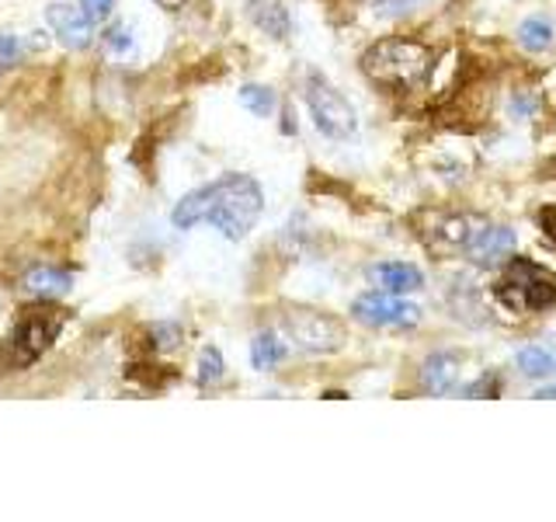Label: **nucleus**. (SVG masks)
Returning a JSON list of instances; mask_svg holds the SVG:
<instances>
[{
  "mask_svg": "<svg viewBox=\"0 0 556 522\" xmlns=\"http://www.w3.org/2000/svg\"><path fill=\"white\" fill-rule=\"evenodd\" d=\"M286 352L289 348L282 338L275 335V331H261V335H254V341H251V365L257 373H268L286 359Z\"/></svg>",
  "mask_w": 556,
  "mask_h": 522,
  "instance_id": "obj_15",
  "label": "nucleus"
},
{
  "mask_svg": "<svg viewBox=\"0 0 556 522\" xmlns=\"http://www.w3.org/2000/svg\"><path fill=\"white\" fill-rule=\"evenodd\" d=\"M306 109L327 139H352L358 133V112L338 87H330L320 74L306 77Z\"/></svg>",
  "mask_w": 556,
  "mask_h": 522,
  "instance_id": "obj_4",
  "label": "nucleus"
},
{
  "mask_svg": "<svg viewBox=\"0 0 556 522\" xmlns=\"http://www.w3.org/2000/svg\"><path fill=\"white\" fill-rule=\"evenodd\" d=\"M156 4H161V8H167V11H174V8H185L188 0H156Z\"/></svg>",
  "mask_w": 556,
  "mask_h": 522,
  "instance_id": "obj_28",
  "label": "nucleus"
},
{
  "mask_svg": "<svg viewBox=\"0 0 556 522\" xmlns=\"http://www.w3.org/2000/svg\"><path fill=\"white\" fill-rule=\"evenodd\" d=\"M539 231H543L553 244H556V206H543L539 209Z\"/></svg>",
  "mask_w": 556,
  "mask_h": 522,
  "instance_id": "obj_24",
  "label": "nucleus"
},
{
  "mask_svg": "<svg viewBox=\"0 0 556 522\" xmlns=\"http://www.w3.org/2000/svg\"><path fill=\"white\" fill-rule=\"evenodd\" d=\"M414 0H376V11L387 14V17H396V14H407Z\"/></svg>",
  "mask_w": 556,
  "mask_h": 522,
  "instance_id": "obj_25",
  "label": "nucleus"
},
{
  "mask_svg": "<svg viewBox=\"0 0 556 522\" xmlns=\"http://www.w3.org/2000/svg\"><path fill=\"white\" fill-rule=\"evenodd\" d=\"M434 66V52L417 39H379L362 52V74L379 87L410 91Z\"/></svg>",
  "mask_w": 556,
  "mask_h": 522,
  "instance_id": "obj_2",
  "label": "nucleus"
},
{
  "mask_svg": "<svg viewBox=\"0 0 556 522\" xmlns=\"http://www.w3.org/2000/svg\"><path fill=\"white\" fill-rule=\"evenodd\" d=\"M46 25L56 35V42H63L66 49H87L94 42V22L87 17V11L80 4H66V0H56V4L46 8Z\"/></svg>",
  "mask_w": 556,
  "mask_h": 522,
  "instance_id": "obj_9",
  "label": "nucleus"
},
{
  "mask_svg": "<svg viewBox=\"0 0 556 522\" xmlns=\"http://www.w3.org/2000/svg\"><path fill=\"white\" fill-rule=\"evenodd\" d=\"M282 327L289 341L309 356H330V352H338V348H344L348 341L344 324L320 310H289L282 318Z\"/></svg>",
  "mask_w": 556,
  "mask_h": 522,
  "instance_id": "obj_6",
  "label": "nucleus"
},
{
  "mask_svg": "<svg viewBox=\"0 0 556 522\" xmlns=\"http://www.w3.org/2000/svg\"><path fill=\"white\" fill-rule=\"evenodd\" d=\"M150 338H153L156 352H174V348L181 345V327L178 324H153Z\"/></svg>",
  "mask_w": 556,
  "mask_h": 522,
  "instance_id": "obj_21",
  "label": "nucleus"
},
{
  "mask_svg": "<svg viewBox=\"0 0 556 522\" xmlns=\"http://www.w3.org/2000/svg\"><path fill=\"white\" fill-rule=\"evenodd\" d=\"M226 376V362L219 356V348H202V356H199V383L202 387H216V383Z\"/></svg>",
  "mask_w": 556,
  "mask_h": 522,
  "instance_id": "obj_18",
  "label": "nucleus"
},
{
  "mask_svg": "<svg viewBox=\"0 0 556 522\" xmlns=\"http://www.w3.org/2000/svg\"><path fill=\"white\" fill-rule=\"evenodd\" d=\"M237 98H240L243 109H248L251 115H257V119H268L278 109V98H275V91L268 84H243Z\"/></svg>",
  "mask_w": 556,
  "mask_h": 522,
  "instance_id": "obj_17",
  "label": "nucleus"
},
{
  "mask_svg": "<svg viewBox=\"0 0 556 522\" xmlns=\"http://www.w3.org/2000/svg\"><path fill=\"white\" fill-rule=\"evenodd\" d=\"M132 46H136V39H132V28L126 22L104 28V49H109L112 57H129Z\"/></svg>",
  "mask_w": 556,
  "mask_h": 522,
  "instance_id": "obj_19",
  "label": "nucleus"
},
{
  "mask_svg": "<svg viewBox=\"0 0 556 522\" xmlns=\"http://www.w3.org/2000/svg\"><path fill=\"white\" fill-rule=\"evenodd\" d=\"M463 376V359L456 352H431L421 362V390L431 397H445L459 387Z\"/></svg>",
  "mask_w": 556,
  "mask_h": 522,
  "instance_id": "obj_10",
  "label": "nucleus"
},
{
  "mask_svg": "<svg viewBox=\"0 0 556 522\" xmlns=\"http://www.w3.org/2000/svg\"><path fill=\"white\" fill-rule=\"evenodd\" d=\"M497 394H501V380L491 373H483L477 383H469L466 387V397H497Z\"/></svg>",
  "mask_w": 556,
  "mask_h": 522,
  "instance_id": "obj_22",
  "label": "nucleus"
},
{
  "mask_svg": "<svg viewBox=\"0 0 556 522\" xmlns=\"http://www.w3.org/2000/svg\"><path fill=\"white\" fill-rule=\"evenodd\" d=\"M28 46L22 42V35H11V32H0V70H11L25 60Z\"/></svg>",
  "mask_w": 556,
  "mask_h": 522,
  "instance_id": "obj_20",
  "label": "nucleus"
},
{
  "mask_svg": "<svg viewBox=\"0 0 556 522\" xmlns=\"http://www.w3.org/2000/svg\"><path fill=\"white\" fill-rule=\"evenodd\" d=\"M553 35H556V28H553L549 17L532 14L518 25V46L526 52H546L553 46Z\"/></svg>",
  "mask_w": 556,
  "mask_h": 522,
  "instance_id": "obj_16",
  "label": "nucleus"
},
{
  "mask_svg": "<svg viewBox=\"0 0 556 522\" xmlns=\"http://www.w3.org/2000/svg\"><path fill=\"white\" fill-rule=\"evenodd\" d=\"M494 300L511 313H546L556 307V272L515 254L497 278Z\"/></svg>",
  "mask_w": 556,
  "mask_h": 522,
  "instance_id": "obj_3",
  "label": "nucleus"
},
{
  "mask_svg": "<svg viewBox=\"0 0 556 522\" xmlns=\"http://www.w3.org/2000/svg\"><path fill=\"white\" fill-rule=\"evenodd\" d=\"M63 331V313L60 310H25L22 318H17L14 324V335L8 341L11 356H8V365H14V370H22V365L35 362L46 348L56 341V335Z\"/></svg>",
  "mask_w": 556,
  "mask_h": 522,
  "instance_id": "obj_5",
  "label": "nucleus"
},
{
  "mask_svg": "<svg viewBox=\"0 0 556 522\" xmlns=\"http://www.w3.org/2000/svg\"><path fill=\"white\" fill-rule=\"evenodd\" d=\"M515 365H518V373L529 376V380L556 376V348L553 345H543V341H532L526 348H518Z\"/></svg>",
  "mask_w": 556,
  "mask_h": 522,
  "instance_id": "obj_13",
  "label": "nucleus"
},
{
  "mask_svg": "<svg viewBox=\"0 0 556 522\" xmlns=\"http://www.w3.org/2000/svg\"><path fill=\"white\" fill-rule=\"evenodd\" d=\"M535 397H539V400H546V397H549V400H556V387H539V390H535Z\"/></svg>",
  "mask_w": 556,
  "mask_h": 522,
  "instance_id": "obj_27",
  "label": "nucleus"
},
{
  "mask_svg": "<svg viewBox=\"0 0 556 522\" xmlns=\"http://www.w3.org/2000/svg\"><path fill=\"white\" fill-rule=\"evenodd\" d=\"M265 213V188L251 174H223L195 191H188L170 209V223L191 231L199 223H213L226 240H243Z\"/></svg>",
  "mask_w": 556,
  "mask_h": 522,
  "instance_id": "obj_1",
  "label": "nucleus"
},
{
  "mask_svg": "<svg viewBox=\"0 0 556 522\" xmlns=\"http://www.w3.org/2000/svg\"><path fill=\"white\" fill-rule=\"evenodd\" d=\"M70 283H74V278H70V272L52 269V265H35V269L25 272L22 289L28 296H35V300H56V296H66L70 293Z\"/></svg>",
  "mask_w": 556,
  "mask_h": 522,
  "instance_id": "obj_12",
  "label": "nucleus"
},
{
  "mask_svg": "<svg viewBox=\"0 0 556 522\" xmlns=\"http://www.w3.org/2000/svg\"><path fill=\"white\" fill-rule=\"evenodd\" d=\"M511 115H518V119H532V115H535V98H529V95H515V98H511Z\"/></svg>",
  "mask_w": 556,
  "mask_h": 522,
  "instance_id": "obj_26",
  "label": "nucleus"
},
{
  "mask_svg": "<svg viewBox=\"0 0 556 522\" xmlns=\"http://www.w3.org/2000/svg\"><path fill=\"white\" fill-rule=\"evenodd\" d=\"M369 283L376 289H387V293H421L425 289V275L417 265H407V261H382V265L369 269Z\"/></svg>",
  "mask_w": 556,
  "mask_h": 522,
  "instance_id": "obj_11",
  "label": "nucleus"
},
{
  "mask_svg": "<svg viewBox=\"0 0 556 522\" xmlns=\"http://www.w3.org/2000/svg\"><path fill=\"white\" fill-rule=\"evenodd\" d=\"M251 17L261 32L271 35V39H286L292 28L289 11L278 4V0H251Z\"/></svg>",
  "mask_w": 556,
  "mask_h": 522,
  "instance_id": "obj_14",
  "label": "nucleus"
},
{
  "mask_svg": "<svg viewBox=\"0 0 556 522\" xmlns=\"http://www.w3.org/2000/svg\"><path fill=\"white\" fill-rule=\"evenodd\" d=\"M515 248H518V237H515L511 226L480 220L477 231L469 234L463 254H466V261H473L477 269H494V265H501L504 258H511Z\"/></svg>",
  "mask_w": 556,
  "mask_h": 522,
  "instance_id": "obj_8",
  "label": "nucleus"
},
{
  "mask_svg": "<svg viewBox=\"0 0 556 522\" xmlns=\"http://www.w3.org/2000/svg\"><path fill=\"white\" fill-rule=\"evenodd\" d=\"M80 8L87 11V17L98 25V22H104V17L112 14V8H115V0H80Z\"/></svg>",
  "mask_w": 556,
  "mask_h": 522,
  "instance_id": "obj_23",
  "label": "nucleus"
},
{
  "mask_svg": "<svg viewBox=\"0 0 556 522\" xmlns=\"http://www.w3.org/2000/svg\"><path fill=\"white\" fill-rule=\"evenodd\" d=\"M352 318L365 327H414L421 324V307L400 293L369 289L352 303Z\"/></svg>",
  "mask_w": 556,
  "mask_h": 522,
  "instance_id": "obj_7",
  "label": "nucleus"
}]
</instances>
